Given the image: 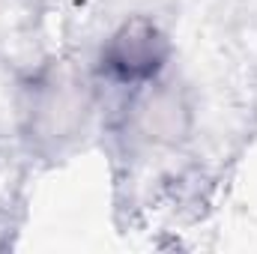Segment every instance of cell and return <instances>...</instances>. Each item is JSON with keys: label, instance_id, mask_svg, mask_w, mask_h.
I'll list each match as a JSON object with an SVG mask.
<instances>
[{"label": "cell", "instance_id": "obj_1", "mask_svg": "<svg viewBox=\"0 0 257 254\" xmlns=\"http://www.w3.org/2000/svg\"><path fill=\"white\" fill-rule=\"evenodd\" d=\"M168 57V42L153 21L135 18L123 24L102 51V72L120 84L150 81Z\"/></svg>", "mask_w": 257, "mask_h": 254}]
</instances>
